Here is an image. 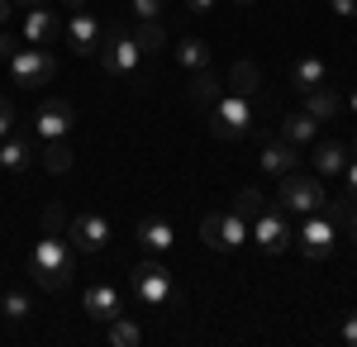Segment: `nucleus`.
Listing matches in <instances>:
<instances>
[{
	"label": "nucleus",
	"instance_id": "nucleus-39",
	"mask_svg": "<svg viewBox=\"0 0 357 347\" xmlns=\"http://www.w3.org/2000/svg\"><path fill=\"white\" fill-rule=\"evenodd\" d=\"M62 5H67L72 15H77V10H86V0H62Z\"/></svg>",
	"mask_w": 357,
	"mask_h": 347
},
{
	"label": "nucleus",
	"instance_id": "nucleus-42",
	"mask_svg": "<svg viewBox=\"0 0 357 347\" xmlns=\"http://www.w3.org/2000/svg\"><path fill=\"white\" fill-rule=\"evenodd\" d=\"M348 153H353V157H357V138H353V148H348Z\"/></svg>",
	"mask_w": 357,
	"mask_h": 347
},
{
	"label": "nucleus",
	"instance_id": "nucleus-19",
	"mask_svg": "<svg viewBox=\"0 0 357 347\" xmlns=\"http://www.w3.org/2000/svg\"><path fill=\"white\" fill-rule=\"evenodd\" d=\"M33 162V138L29 134H5L0 138V171H24Z\"/></svg>",
	"mask_w": 357,
	"mask_h": 347
},
{
	"label": "nucleus",
	"instance_id": "nucleus-9",
	"mask_svg": "<svg viewBox=\"0 0 357 347\" xmlns=\"http://www.w3.org/2000/svg\"><path fill=\"white\" fill-rule=\"evenodd\" d=\"M77 129V109L67 105L62 95H48V100H38L33 109V134L43 138V143H53V138H67Z\"/></svg>",
	"mask_w": 357,
	"mask_h": 347
},
{
	"label": "nucleus",
	"instance_id": "nucleus-14",
	"mask_svg": "<svg viewBox=\"0 0 357 347\" xmlns=\"http://www.w3.org/2000/svg\"><path fill=\"white\" fill-rule=\"evenodd\" d=\"M67 43H72L77 57H91L100 48V20H96L91 10H77V15L67 20Z\"/></svg>",
	"mask_w": 357,
	"mask_h": 347
},
{
	"label": "nucleus",
	"instance_id": "nucleus-32",
	"mask_svg": "<svg viewBox=\"0 0 357 347\" xmlns=\"http://www.w3.org/2000/svg\"><path fill=\"white\" fill-rule=\"evenodd\" d=\"M134 20H162V0H129Z\"/></svg>",
	"mask_w": 357,
	"mask_h": 347
},
{
	"label": "nucleus",
	"instance_id": "nucleus-15",
	"mask_svg": "<svg viewBox=\"0 0 357 347\" xmlns=\"http://www.w3.org/2000/svg\"><path fill=\"white\" fill-rule=\"evenodd\" d=\"M257 162H262V171L286 176V171H296V167H301V148H296V143H286V138H267V143H262V153H257Z\"/></svg>",
	"mask_w": 357,
	"mask_h": 347
},
{
	"label": "nucleus",
	"instance_id": "nucleus-13",
	"mask_svg": "<svg viewBox=\"0 0 357 347\" xmlns=\"http://www.w3.org/2000/svg\"><path fill=\"white\" fill-rule=\"evenodd\" d=\"M353 162L348 153V143L343 138H314V153H310V167L319 171V176H343V167Z\"/></svg>",
	"mask_w": 357,
	"mask_h": 347
},
{
	"label": "nucleus",
	"instance_id": "nucleus-3",
	"mask_svg": "<svg viewBox=\"0 0 357 347\" xmlns=\"http://www.w3.org/2000/svg\"><path fill=\"white\" fill-rule=\"evenodd\" d=\"M100 67L110 72V77H134L138 62H143V48L134 43V33H129V24H114L105 38H100Z\"/></svg>",
	"mask_w": 357,
	"mask_h": 347
},
{
	"label": "nucleus",
	"instance_id": "nucleus-5",
	"mask_svg": "<svg viewBox=\"0 0 357 347\" xmlns=\"http://www.w3.org/2000/svg\"><path fill=\"white\" fill-rule=\"evenodd\" d=\"M296 247H301L310 262H324L333 252V242H338V224H333L324 210H314V214H301V229H296Z\"/></svg>",
	"mask_w": 357,
	"mask_h": 347
},
{
	"label": "nucleus",
	"instance_id": "nucleus-23",
	"mask_svg": "<svg viewBox=\"0 0 357 347\" xmlns=\"http://www.w3.org/2000/svg\"><path fill=\"white\" fill-rule=\"evenodd\" d=\"M134 43L143 48V57H153V53H162V43H167V29H162V20H138L134 29Z\"/></svg>",
	"mask_w": 357,
	"mask_h": 347
},
{
	"label": "nucleus",
	"instance_id": "nucleus-18",
	"mask_svg": "<svg viewBox=\"0 0 357 347\" xmlns=\"http://www.w3.org/2000/svg\"><path fill=\"white\" fill-rule=\"evenodd\" d=\"M305 114H314L319 124H329L333 114H343V91H333L329 81L314 86V91H305Z\"/></svg>",
	"mask_w": 357,
	"mask_h": 347
},
{
	"label": "nucleus",
	"instance_id": "nucleus-1",
	"mask_svg": "<svg viewBox=\"0 0 357 347\" xmlns=\"http://www.w3.org/2000/svg\"><path fill=\"white\" fill-rule=\"evenodd\" d=\"M29 276L53 295L67 291L72 286V242H62L57 233H43L38 247L29 252Z\"/></svg>",
	"mask_w": 357,
	"mask_h": 347
},
{
	"label": "nucleus",
	"instance_id": "nucleus-28",
	"mask_svg": "<svg viewBox=\"0 0 357 347\" xmlns=\"http://www.w3.org/2000/svg\"><path fill=\"white\" fill-rule=\"evenodd\" d=\"M105 338H110L114 347H138V343H143V328H138L134 319H124V314H114V319H110V333H105Z\"/></svg>",
	"mask_w": 357,
	"mask_h": 347
},
{
	"label": "nucleus",
	"instance_id": "nucleus-31",
	"mask_svg": "<svg viewBox=\"0 0 357 347\" xmlns=\"http://www.w3.org/2000/svg\"><path fill=\"white\" fill-rule=\"evenodd\" d=\"M43 233H67V214H62V205H48V210H43Z\"/></svg>",
	"mask_w": 357,
	"mask_h": 347
},
{
	"label": "nucleus",
	"instance_id": "nucleus-20",
	"mask_svg": "<svg viewBox=\"0 0 357 347\" xmlns=\"http://www.w3.org/2000/svg\"><path fill=\"white\" fill-rule=\"evenodd\" d=\"M281 138H286V143H296V148H305V143H314V138H319V119H314V114H305V109H296V114H286V119H281Z\"/></svg>",
	"mask_w": 357,
	"mask_h": 347
},
{
	"label": "nucleus",
	"instance_id": "nucleus-38",
	"mask_svg": "<svg viewBox=\"0 0 357 347\" xmlns=\"http://www.w3.org/2000/svg\"><path fill=\"white\" fill-rule=\"evenodd\" d=\"M5 20H15V0H0V24Z\"/></svg>",
	"mask_w": 357,
	"mask_h": 347
},
{
	"label": "nucleus",
	"instance_id": "nucleus-11",
	"mask_svg": "<svg viewBox=\"0 0 357 347\" xmlns=\"http://www.w3.org/2000/svg\"><path fill=\"white\" fill-rule=\"evenodd\" d=\"M134 295L143 304H153V309L172 300V276H167V267H158V257H148V262L134 267Z\"/></svg>",
	"mask_w": 357,
	"mask_h": 347
},
{
	"label": "nucleus",
	"instance_id": "nucleus-24",
	"mask_svg": "<svg viewBox=\"0 0 357 347\" xmlns=\"http://www.w3.org/2000/svg\"><path fill=\"white\" fill-rule=\"evenodd\" d=\"M0 314H5V323H29V314H33V295L29 291H5L0 295Z\"/></svg>",
	"mask_w": 357,
	"mask_h": 347
},
{
	"label": "nucleus",
	"instance_id": "nucleus-25",
	"mask_svg": "<svg viewBox=\"0 0 357 347\" xmlns=\"http://www.w3.org/2000/svg\"><path fill=\"white\" fill-rule=\"evenodd\" d=\"M262 86V72H257V62H234L229 67V91H238V95H252Z\"/></svg>",
	"mask_w": 357,
	"mask_h": 347
},
{
	"label": "nucleus",
	"instance_id": "nucleus-29",
	"mask_svg": "<svg viewBox=\"0 0 357 347\" xmlns=\"http://www.w3.org/2000/svg\"><path fill=\"white\" fill-rule=\"evenodd\" d=\"M267 210V195H262V190H252V186H243L238 190V195H234V214H243L248 224H252V219H257V214Z\"/></svg>",
	"mask_w": 357,
	"mask_h": 347
},
{
	"label": "nucleus",
	"instance_id": "nucleus-43",
	"mask_svg": "<svg viewBox=\"0 0 357 347\" xmlns=\"http://www.w3.org/2000/svg\"><path fill=\"white\" fill-rule=\"evenodd\" d=\"M234 5H252V0H234Z\"/></svg>",
	"mask_w": 357,
	"mask_h": 347
},
{
	"label": "nucleus",
	"instance_id": "nucleus-21",
	"mask_svg": "<svg viewBox=\"0 0 357 347\" xmlns=\"http://www.w3.org/2000/svg\"><path fill=\"white\" fill-rule=\"evenodd\" d=\"M324 77H329V67H324V57H301L296 67H291V86L296 91H314V86H324Z\"/></svg>",
	"mask_w": 357,
	"mask_h": 347
},
{
	"label": "nucleus",
	"instance_id": "nucleus-34",
	"mask_svg": "<svg viewBox=\"0 0 357 347\" xmlns=\"http://www.w3.org/2000/svg\"><path fill=\"white\" fill-rule=\"evenodd\" d=\"M20 53V38H15V33H10V29L0 24V57H5V62H10V57Z\"/></svg>",
	"mask_w": 357,
	"mask_h": 347
},
{
	"label": "nucleus",
	"instance_id": "nucleus-7",
	"mask_svg": "<svg viewBox=\"0 0 357 347\" xmlns=\"http://www.w3.org/2000/svg\"><path fill=\"white\" fill-rule=\"evenodd\" d=\"M200 238H205V247H215V252H234V247L248 242V219L234 214V210L205 214V219H200Z\"/></svg>",
	"mask_w": 357,
	"mask_h": 347
},
{
	"label": "nucleus",
	"instance_id": "nucleus-12",
	"mask_svg": "<svg viewBox=\"0 0 357 347\" xmlns=\"http://www.w3.org/2000/svg\"><path fill=\"white\" fill-rule=\"evenodd\" d=\"M138 247H148V257L172 252V247H176V229H172V219H162V214L138 219Z\"/></svg>",
	"mask_w": 357,
	"mask_h": 347
},
{
	"label": "nucleus",
	"instance_id": "nucleus-4",
	"mask_svg": "<svg viewBox=\"0 0 357 347\" xmlns=\"http://www.w3.org/2000/svg\"><path fill=\"white\" fill-rule=\"evenodd\" d=\"M57 77V57L48 48H20V53L10 57V81H15V91H38V86H48Z\"/></svg>",
	"mask_w": 357,
	"mask_h": 347
},
{
	"label": "nucleus",
	"instance_id": "nucleus-30",
	"mask_svg": "<svg viewBox=\"0 0 357 347\" xmlns=\"http://www.w3.org/2000/svg\"><path fill=\"white\" fill-rule=\"evenodd\" d=\"M343 205H357V157L343 167V195H338Z\"/></svg>",
	"mask_w": 357,
	"mask_h": 347
},
{
	"label": "nucleus",
	"instance_id": "nucleus-17",
	"mask_svg": "<svg viewBox=\"0 0 357 347\" xmlns=\"http://www.w3.org/2000/svg\"><path fill=\"white\" fill-rule=\"evenodd\" d=\"M86 314L96 323H110L114 314H124V295L114 291V286H91L86 291Z\"/></svg>",
	"mask_w": 357,
	"mask_h": 347
},
{
	"label": "nucleus",
	"instance_id": "nucleus-10",
	"mask_svg": "<svg viewBox=\"0 0 357 347\" xmlns=\"http://www.w3.org/2000/svg\"><path fill=\"white\" fill-rule=\"evenodd\" d=\"M67 242H72L77 252H100V247H110V219L100 210H82L77 219H67Z\"/></svg>",
	"mask_w": 357,
	"mask_h": 347
},
{
	"label": "nucleus",
	"instance_id": "nucleus-6",
	"mask_svg": "<svg viewBox=\"0 0 357 347\" xmlns=\"http://www.w3.org/2000/svg\"><path fill=\"white\" fill-rule=\"evenodd\" d=\"M276 205H281L286 214H314L319 205H324V186H319L314 176H305L301 167H296V171H286V176H281Z\"/></svg>",
	"mask_w": 357,
	"mask_h": 347
},
{
	"label": "nucleus",
	"instance_id": "nucleus-35",
	"mask_svg": "<svg viewBox=\"0 0 357 347\" xmlns=\"http://www.w3.org/2000/svg\"><path fill=\"white\" fill-rule=\"evenodd\" d=\"M215 5H220V0H186L191 15H215Z\"/></svg>",
	"mask_w": 357,
	"mask_h": 347
},
{
	"label": "nucleus",
	"instance_id": "nucleus-27",
	"mask_svg": "<svg viewBox=\"0 0 357 347\" xmlns=\"http://www.w3.org/2000/svg\"><path fill=\"white\" fill-rule=\"evenodd\" d=\"M176 62H181L186 72H205V67H210V43H200V38H186V43L176 48Z\"/></svg>",
	"mask_w": 357,
	"mask_h": 347
},
{
	"label": "nucleus",
	"instance_id": "nucleus-26",
	"mask_svg": "<svg viewBox=\"0 0 357 347\" xmlns=\"http://www.w3.org/2000/svg\"><path fill=\"white\" fill-rule=\"evenodd\" d=\"M72 162H77V153L67 148V138H53V143L43 148V171H53V176L72 171Z\"/></svg>",
	"mask_w": 357,
	"mask_h": 347
},
{
	"label": "nucleus",
	"instance_id": "nucleus-36",
	"mask_svg": "<svg viewBox=\"0 0 357 347\" xmlns=\"http://www.w3.org/2000/svg\"><path fill=\"white\" fill-rule=\"evenodd\" d=\"M343 343L357 347V314H348V319H343Z\"/></svg>",
	"mask_w": 357,
	"mask_h": 347
},
{
	"label": "nucleus",
	"instance_id": "nucleus-40",
	"mask_svg": "<svg viewBox=\"0 0 357 347\" xmlns=\"http://www.w3.org/2000/svg\"><path fill=\"white\" fill-rule=\"evenodd\" d=\"M348 109H353V114H357V91H353V95H348Z\"/></svg>",
	"mask_w": 357,
	"mask_h": 347
},
{
	"label": "nucleus",
	"instance_id": "nucleus-2",
	"mask_svg": "<svg viewBox=\"0 0 357 347\" xmlns=\"http://www.w3.org/2000/svg\"><path fill=\"white\" fill-rule=\"evenodd\" d=\"M252 119H257L252 100L238 95V91H229V95H220V100L210 105V134L224 138V143H238V138L252 134Z\"/></svg>",
	"mask_w": 357,
	"mask_h": 347
},
{
	"label": "nucleus",
	"instance_id": "nucleus-8",
	"mask_svg": "<svg viewBox=\"0 0 357 347\" xmlns=\"http://www.w3.org/2000/svg\"><path fill=\"white\" fill-rule=\"evenodd\" d=\"M248 238H257V247H262V252H286V247H291V238H296V229H291V219H286V210H281V205H267V210L248 224Z\"/></svg>",
	"mask_w": 357,
	"mask_h": 347
},
{
	"label": "nucleus",
	"instance_id": "nucleus-33",
	"mask_svg": "<svg viewBox=\"0 0 357 347\" xmlns=\"http://www.w3.org/2000/svg\"><path fill=\"white\" fill-rule=\"evenodd\" d=\"M15 134V105H10V95H0V138Z\"/></svg>",
	"mask_w": 357,
	"mask_h": 347
},
{
	"label": "nucleus",
	"instance_id": "nucleus-16",
	"mask_svg": "<svg viewBox=\"0 0 357 347\" xmlns=\"http://www.w3.org/2000/svg\"><path fill=\"white\" fill-rule=\"evenodd\" d=\"M20 33H24L29 43L48 48L57 33H62V24H57V15H53V10H43V5H29V15H24V24H20Z\"/></svg>",
	"mask_w": 357,
	"mask_h": 347
},
{
	"label": "nucleus",
	"instance_id": "nucleus-41",
	"mask_svg": "<svg viewBox=\"0 0 357 347\" xmlns=\"http://www.w3.org/2000/svg\"><path fill=\"white\" fill-rule=\"evenodd\" d=\"M15 5H43V0H15Z\"/></svg>",
	"mask_w": 357,
	"mask_h": 347
},
{
	"label": "nucleus",
	"instance_id": "nucleus-37",
	"mask_svg": "<svg viewBox=\"0 0 357 347\" xmlns=\"http://www.w3.org/2000/svg\"><path fill=\"white\" fill-rule=\"evenodd\" d=\"M329 5L343 15V20H357V0H329Z\"/></svg>",
	"mask_w": 357,
	"mask_h": 347
},
{
	"label": "nucleus",
	"instance_id": "nucleus-22",
	"mask_svg": "<svg viewBox=\"0 0 357 347\" xmlns=\"http://www.w3.org/2000/svg\"><path fill=\"white\" fill-rule=\"evenodd\" d=\"M186 95H191V105L210 109V105H215V100L224 95V86H220V77L205 67V72H191V91H186Z\"/></svg>",
	"mask_w": 357,
	"mask_h": 347
}]
</instances>
